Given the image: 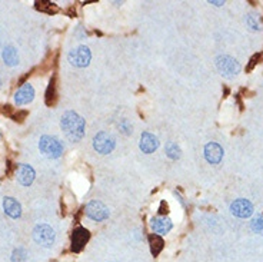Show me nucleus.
I'll return each instance as SVG.
<instances>
[{
  "label": "nucleus",
  "mask_w": 263,
  "mask_h": 262,
  "mask_svg": "<svg viewBox=\"0 0 263 262\" xmlns=\"http://www.w3.org/2000/svg\"><path fill=\"white\" fill-rule=\"evenodd\" d=\"M1 57L7 66H16L19 63V55L17 50L13 46H6L1 52Z\"/></svg>",
  "instance_id": "dca6fc26"
},
{
  "label": "nucleus",
  "mask_w": 263,
  "mask_h": 262,
  "mask_svg": "<svg viewBox=\"0 0 263 262\" xmlns=\"http://www.w3.org/2000/svg\"><path fill=\"white\" fill-rule=\"evenodd\" d=\"M27 251L24 248H17L13 251L11 255V262H26L27 261Z\"/></svg>",
  "instance_id": "412c9836"
},
{
  "label": "nucleus",
  "mask_w": 263,
  "mask_h": 262,
  "mask_svg": "<svg viewBox=\"0 0 263 262\" xmlns=\"http://www.w3.org/2000/svg\"><path fill=\"white\" fill-rule=\"evenodd\" d=\"M0 86H1V80H0Z\"/></svg>",
  "instance_id": "a878e982"
},
{
  "label": "nucleus",
  "mask_w": 263,
  "mask_h": 262,
  "mask_svg": "<svg viewBox=\"0 0 263 262\" xmlns=\"http://www.w3.org/2000/svg\"><path fill=\"white\" fill-rule=\"evenodd\" d=\"M149 244H150V251L155 257L159 255L160 251L163 250V240L160 238L158 234H152L149 237Z\"/></svg>",
  "instance_id": "f3484780"
},
{
  "label": "nucleus",
  "mask_w": 263,
  "mask_h": 262,
  "mask_svg": "<svg viewBox=\"0 0 263 262\" xmlns=\"http://www.w3.org/2000/svg\"><path fill=\"white\" fill-rule=\"evenodd\" d=\"M86 215L93 219V221H97V222H100V221H104V219H107L109 218V209H107V206L102 204L100 201H91L89 202L88 205H86Z\"/></svg>",
  "instance_id": "0eeeda50"
},
{
  "label": "nucleus",
  "mask_w": 263,
  "mask_h": 262,
  "mask_svg": "<svg viewBox=\"0 0 263 262\" xmlns=\"http://www.w3.org/2000/svg\"><path fill=\"white\" fill-rule=\"evenodd\" d=\"M56 101V85H55V79L50 80L47 91H46V105L52 106Z\"/></svg>",
  "instance_id": "a211bd4d"
},
{
  "label": "nucleus",
  "mask_w": 263,
  "mask_h": 262,
  "mask_svg": "<svg viewBox=\"0 0 263 262\" xmlns=\"http://www.w3.org/2000/svg\"><path fill=\"white\" fill-rule=\"evenodd\" d=\"M90 238V232L86 228H76L73 231V235H72V250L75 252H79L85 245L86 242Z\"/></svg>",
  "instance_id": "9d476101"
},
{
  "label": "nucleus",
  "mask_w": 263,
  "mask_h": 262,
  "mask_svg": "<svg viewBox=\"0 0 263 262\" xmlns=\"http://www.w3.org/2000/svg\"><path fill=\"white\" fill-rule=\"evenodd\" d=\"M150 227L155 231V234H158V235H165V234L171 232V229L173 228V224H172V221L169 218L158 217L153 218V219L150 221Z\"/></svg>",
  "instance_id": "ddd939ff"
},
{
  "label": "nucleus",
  "mask_w": 263,
  "mask_h": 262,
  "mask_svg": "<svg viewBox=\"0 0 263 262\" xmlns=\"http://www.w3.org/2000/svg\"><path fill=\"white\" fill-rule=\"evenodd\" d=\"M246 23H248V26L251 27L252 30H259L261 29V23H259V20L253 14H249L246 17Z\"/></svg>",
  "instance_id": "4be33fe9"
},
{
  "label": "nucleus",
  "mask_w": 263,
  "mask_h": 262,
  "mask_svg": "<svg viewBox=\"0 0 263 262\" xmlns=\"http://www.w3.org/2000/svg\"><path fill=\"white\" fill-rule=\"evenodd\" d=\"M139 146H140L143 153H153L156 149L159 148V139L155 135L149 133V132H143L142 136H140Z\"/></svg>",
  "instance_id": "f8f14e48"
},
{
  "label": "nucleus",
  "mask_w": 263,
  "mask_h": 262,
  "mask_svg": "<svg viewBox=\"0 0 263 262\" xmlns=\"http://www.w3.org/2000/svg\"><path fill=\"white\" fill-rule=\"evenodd\" d=\"M68 59L69 62H70L73 66H76V68H86V66L90 63L91 53L90 50H89V47H86V46H79V47L72 49V50L69 52Z\"/></svg>",
  "instance_id": "39448f33"
},
{
  "label": "nucleus",
  "mask_w": 263,
  "mask_h": 262,
  "mask_svg": "<svg viewBox=\"0 0 263 262\" xmlns=\"http://www.w3.org/2000/svg\"><path fill=\"white\" fill-rule=\"evenodd\" d=\"M27 115V112H17V114H14L11 118H13V121H19V122H22L23 118Z\"/></svg>",
  "instance_id": "b1692460"
},
{
  "label": "nucleus",
  "mask_w": 263,
  "mask_h": 262,
  "mask_svg": "<svg viewBox=\"0 0 263 262\" xmlns=\"http://www.w3.org/2000/svg\"><path fill=\"white\" fill-rule=\"evenodd\" d=\"M210 4H215V6H222L223 4V1H209Z\"/></svg>",
  "instance_id": "393cba45"
},
{
  "label": "nucleus",
  "mask_w": 263,
  "mask_h": 262,
  "mask_svg": "<svg viewBox=\"0 0 263 262\" xmlns=\"http://www.w3.org/2000/svg\"><path fill=\"white\" fill-rule=\"evenodd\" d=\"M3 209L13 219H17V218L22 217V205L11 196H6L3 199Z\"/></svg>",
  "instance_id": "2eb2a0df"
},
{
  "label": "nucleus",
  "mask_w": 263,
  "mask_h": 262,
  "mask_svg": "<svg viewBox=\"0 0 263 262\" xmlns=\"http://www.w3.org/2000/svg\"><path fill=\"white\" fill-rule=\"evenodd\" d=\"M39 149L47 159H57L63 153V143L57 137L45 135L40 137Z\"/></svg>",
  "instance_id": "f03ea898"
},
{
  "label": "nucleus",
  "mask_w": 263,
  "mask_h": 262,
  "mask_svg": "<svg viewBox=\"0 0 263 262\" xmlns=\"http://www.w3.org/2000/svg\"><path fill=\"white\" fill-rule=\"evenodd\" d=\"M36 9L40 11H45L47 14H52V13H56L57 6L52 1H36Z\"/></svg>",
  "instance_id": "6ab92c4d"
},
{
  "label": "nucleus",
  "mask_w": 263,
  "mask_h": 262,
  "mask_svg": "<svg viewBox=\"0 0 263 262\" xmlns=\"http://www.w3.org/2000/svg\"><path fill=\"white\" fill-rule=\"evenodd\" d=\"M33 240L36 244H39L45 248H50L56 241V234H55L53 228L49 227L47 224H39L33 229Z\"/></svg>",
  "instance_id": "7ed1b4c3"
},
{
  "label": "nucleus",
  "mask_w": 263,
  "mask_h": 262,
  "mask_svg": "<svg viewBox=\"0 0 263 262\" xmlns=\"http://www.w3.org/2000/svg\"><path fill=\"white\" fill-rule=\"evenodd\" d=\"M34 98V89L30 83H24L19 91L14 93V102L16 105L22 106V105H27L32 102Z\"/></svg>",
  "instance_id": "9b49d317"
},
{
  "label": "nucleus",
  "mask_w": 263,
  "mask_h": 262,
  "mask_svg": "<svg viewBox=\"0 0 263 262\" xmlns=\"http://www.w3.org/2000/svg\"><path fill=\"white\" fill-rule=\"evenodd\" d=\"M205 158L209 163H219L223 158V149L215 142H210L205 146Z\"/></svg>",
  "instance_id": "4468645a"
},
{
  "label": "nucleus",
  "mask_w": 263,
  "mask_h": 262,
  "mask_svg": "<svg viewBox=\"0 0 263 262\" xmlns=\"http://www.w3.org/2000/svg\"><path fill=\"white\" fill-rule=\"evenodd\" d=\"M85 119L76 112L69 111L63 114L60 121V128L70 142H79L82 137L85 136Z\"/></svg>",
  "instance_id": "f257e3e1"
},
{
  "label": "nucleus",
  "mask_w": 263,
  "mask_h": 262,
  "mask_svg": "<svg viewBox=\"0 0 263 262\" xmlns=\"http://www.w3.org/2000/svg\"><path fill=\"white\" fill-rule=\"evenodd\" d=\"M230 211L235 217L249 218L253 214V205L248 199H238L230 205Z\"/></svg>",
  "instance_id": "6e6552de"
},
{
  "label": "nucleus",
  "mask_w": 263,
  "mask_h": 262,
  "mask_svg": "<svg viewBox=\"0 0 263 262\" xmlns=\"http://www.w3.org/2000/svg\"><path fill=\"white\" fill-rule=\"evenodd\" d=\"M114 146H116L114 137L107 132H99L96 136L93 137V148L102 155L110 153L114 149Z\"/></svg>",
  "instance_id": "423d86ee"
},
{
  "label": "nucleus",
  "mask_w": 263,
  "mask_h": 262,
  "mask_svg": "<svg viewBox=\"0 0 263 262\" xmlns=\"http://www.w3.org/2000/svg\"><path fill=\"white\" fill-rule=\"evenodd\" d=\"M216 66L219 69V72L226 76V78H232L235 75H238L240 70L239 62L236 59H233L232 56L228 55H220L216 57Z\"/></svg>",
  "instance_id": "20e7f679"
},
{
  "label": "nucleus",
  "mask_w": 263,
  "mask_h": 262,
  "mask_svg": "<svg viewBox=\"0 0 263 262\" xmlns=\"http://www.w3.org/2000/svg\"><path fill=\"white\" fill-rule=\"evenodd\" d=\"M252 228H253V231H258V232L263 231V218H256V219L252 222Z\"/></svg>",
  "instance_id": "5701e85b"
},
{
  "label": "nucleus",
  "mask_w": 263,
  "mask_h": 262,
  "mask_svg": "<svg viewBox=\"0 0 263 262\" xmlns=\"http://www.w3.org/2000/svg\"><path fill=\"white\" fill-rule=\"evenodd\" d=\"M34 169L30 166V165H26V163H22L17 166V171H16V179L17 182L23 185V186H29L32 185L34 181Z\"/></svg>",
  "instance_id": "1a4fd4ad"
},
{
  "label": "nucleus",
  "mask_w": 263,
  "mask_h": 262,
  "mask_svg": "<svg viewBox=\"0 0 263 262\" xmlns=\"http://www.w3.org/2000/svg\"><path fill=\"white\" fill-rule=\"evenodd\" d=\"M180 148L177 146V143H175V142H169L168 145H166V155L171 158V159H179L180 158Z\"/></svg>",
  "instance_id": "aec40b11"
}]
</instances>
